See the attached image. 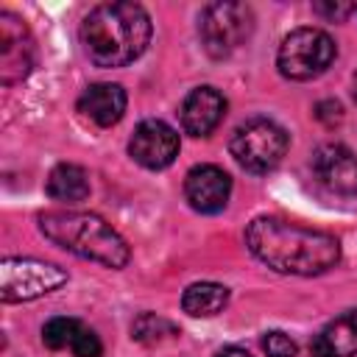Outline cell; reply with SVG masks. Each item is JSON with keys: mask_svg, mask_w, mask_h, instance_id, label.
Instances as JSON below:
<instances>
[{"mask_svg": "<svg viewBox=\"0 0 357 357\" xmlns=\"http://www.w3.org/2000/svg\"><path fill=\"white\" fill-rule=\"evenodd\" d=\"M33 36L25 22L8 11L0 14V84L11 86L33 70Z\"/></svg>", "mask_w": 357, "mask_h": 357, "instance_id": "ba28073f", "label": "cell"}, {"mask_svg": "<svg viewBox=\"0 0 357 357\" xmlns=\"http://www.w3.org/2000/svg\"><path fill=\"white\" fill-rule=\"evenodd\" d=\"M262 349H265L268 357H296V351H298L296 340L290 335L279 332V329H273L262 337Z\"/></svg>", "mask_w": 357, "mask_h": 357, "instance_id": "d6986e66", "label": "cell"}, {"mask_svg": "<svg viewBox=\"0 0 357 357\" xmlns=\"http://www.w3.org/2000/svg\"><path fill=\"white\" fill-rule=\"evenodd\" d=\"M39 229L59 248L81 259H92L103 268L117 271L131 259L128 243L92 212H45L39 215Z\"/></svg>", "mask_w": 357, "mask_h": 357, "instance_id": "3957f363", "label": "cell"}, {"mask_svg": "<svg viewBox=\"0 0 357 357\" xmlns=\"http://www.w3.org/2000/svg\"><path fill=\"white\" fill-rule=\"evenodd\" d=\"M231 195V178L218 165H195L184 176V198L201 215H218Z\"/></svg>", "mask_w": 357, "mask_h": 357, "instance_id": "30bf717a", "label": "cell"}, {"mask_svg": "<svg viewBox=\"0 0 357 357\" xmlns=\"http://www.w3.org/2000/svg\"><path fill=\"white\" fill-rule=\"evenodd\" d=\"M254 31V11L245 3L220 0L209 3L198 17V36L212 59L231 56Z\"/></svg>", "mask_w": 357, "mask_h": 357, "instance_id": "8992f818", "label": "cell"}, {"mask_svg": "<svg viewBox=\"0 0 357 357\" xmlns=\"http://www.w3.org/2000/svg\"><path fill=\"white\" fill-rule=\"evenodd\" d=\"M248 251L276 273L321 276L340 262V243L329 231L307 229L284 218L259 215L245 229Z\"/></svg>", "mask_w": 357, "mask_h": 357, "instance_id": "6da1fadb", "label": "cell"}, {"mask_svg": "<svg viewBox=\"0 0 357 357\" xmlns=\"http://www.w3.org/2000/svg\"><path fill=\"white\" fill-rule=\"evenodd\" d=\"M312 8H315L321 17L335 20V22H340V20H346L351 11H357L354 3H312Z\"/></svg>", "mask_w": 357, "mask_h": 357, "instance_id": "44dd1931", "label": "cell"}, {"mask_svg": "<svg viewBox=\"0 0 357 357\" xmlns=\"http://www.w3.org/2000/svg\"><path fill=\"white\" fill-rule=\"evenodd\" d=\"M337 56L335 39L321 28L290 31L276 53V67L290 81H312L324 75Z\"/></svg>", "mask_w": 357, "mask_h": 357, "instance_id": "5b68a950", "label": "cell"}, {"mask_svg": "<svg viewBox=\"0 0 357 357\" xmlns=\"http://www.w3.org/2000/svg\"><path fill=\"white\" fill-rule=\"evenodd\" d=\"M81 321L78 318H64V315H59V318H50L45 326H42V343L47 346V349H53V351H61V349H73V340H75V335L81 332Z\"/></svg>", "mask_w": 357, "mask_h": 357, "instance_id": "e0dca14e", "label": "cell"}, {"mask_svg": "<svg viewBox=\"0 0 357 357\" xmlns=\"http://www.w3.org/2000/svg\"><path fill=\"white\" fill-rule=\"evenodd\" d=\"M315 178L335 195H357V156L337 142H326L312 153Z\"/></svg>", "mask_w": 357, "mask_h": 357, "instance_id": "8fae6325", "label": "cell"}, {"mask_svg": "<svg viewBox=\"0 0 357 357\" xmlns=\"http://www.w3.org/2000/svg\"><path fill=\"white\" fill-rule=\"evenodd\" d=\"M218 357H251L245 349H240V346H226L223 351H218Z\"/></svg>", "mask_w": 357, "mask_h": 357, "instance_id": "603a6c76", "label": "cell"}, {"mask_svg": "<svg viewBox=\"0 0 357 357\" xmlns=\"http://www.w3.org/2000/svg\"><path fill=\"white\" fill-rule=\"evenodd\" d=\"M229 304V287L218 282H195L181 293V310L192 318H212Z\"/></svg>", "mask_w": 357, "mask_h": 357, "instance_id": "2e32d148", "label": "cell"}, {"mask_svg": "<svg viewBox=\"0 0 357 357\" xmlns=\"http://www.w3.org/2000/svg\"><path fill=\"white\" fill-rule=\"evenodd\" d=\"M315 117L324 120L326 126H335V123L343 117V109H340L337 100H321V103L315 106Z\"/></svg>", "mask_w": 357, "mask_h": 357, "instance_id": "7402d4cb", "label": "cell"}, {"mask_svg": "<svg viewBox=\"0 0 357 357\" xmlns=\"http://www.w3.org/2000/svg\"><path fill=\"white\" fill-rule=\"evenodd\" d=\"M67 282V271L31 259V257H6L0 265V298L3 304H20V301H33L39 296H47L59 290Z\"/></svg>", "mask_w": 357, "mask_h": 357, "instance_id": "52a82bcc", "label": "cell"}, {"mask_svg": "<svg viewBox=\"0 0 357 357\" xmlns=\"http://www.w3.org/2000/svg\"><path fill=\"white\" fill-rule=\"evenodd\" d=\"M131 335H134L139 343L153 346V343H162L165 337H176L178 329H176L170 321H165V318H159V315H153V312H142V315L134 321Z\"/></svg>", "mask_w": 357, "mask_h": 357, "instance_id": "ac0fdd59", "label": "cell"}, {"mask_svg": "<svg viewBox=\"0 0 357 357\" xmlns=\"http://www.w3.org/2000/svg\"><path fill=\"white\" fill-rule=\"evenodd\" d=\"M354 98H357V73H354Z\"/></svg>", "mask_w": 357, "mask_h": 357, "instance_id": "cb8c5ba5", "label": "cell"}, {"mask_svg": "<svg viewBox=\"0 0 357 357\" xmlns=\"http://www.w3.org/2000/svg\"><path fill=\"white\" fill-rule=\"evenodd\" d=\"M84 53L95 67H126L151 42V17L139 3H100L81 25Z\"/></svg>", "mask_w": 357, "mask_h": 357, "instance_id": "7a4b0ae2", "label": "cell"}, {"mask_svg": "<svg viewBox=\"0 0 357 357\" xmlns=\"http://www.w3.org/2000/svg\"><path fill=\"white\" fill-rule=\"evenodd\" d=\"M178 148H181L178 134L165 120H142L128 139V153L134 156L137 165L148 170L170 167L173 159L178 156Z\"/></svg>", "mask_w": 357, "mask_h": 357, "instance_id": "9c48e42d", "label": "cell"}, {"mask_svg": "<svg viewBox=\"0 0 357 357\" xmlns=\"http://www.w3.org/2000/svg\"><path fill=\"white\" fill-rule=\"evenodd\" d=\"M312 357H354L357 354V310L329 321L310 343Z\"/></svg>", "mask_w": 357, "mask_h": 357, "instance_id": "5bb4252c", "label": "cell"}, {"mask_svg": "<svg viewBox=\"0 0 357 357\" xmlns=\"http://www.w3.org/2000/svg\"><path fill=\"white\" fill-rule=\"evenodd\" d=\"M70 351H73L75 357H100V354H103V343H100V337L95 335V329H89V326L84 324L81 332L75 335Z\"/></svg>", "mask_w": 357, "mask_h": 357, "instance_id": "ffe728a7", "label": "cell"}, {"mask_svg": "<svg viewBox=\"0 0 357 357\" xmlns=\"http://www.w3.org/2000/svg\"><path fill=\"white\" fill-rule=\"evenodd\" d=\"M45 190L53 201H61V204H78L89 195V176L81 165H70V162H61L56 165L50 173H47V181H45Z\"/></svg>", "mask_w": 357, "mask_h": 357, "instance_id": "9a60e30c", "label": "cell"}, {"mask_svg": "<svg viewBox=\"0 0 357 357\" xmlns=\"http://www.w3.org/2000/svg\"><path fill=\"white\" fill-rule=\"evenodd\" d=\"M126 89L120 84H109V81H100V84H89L81 98H78V112L84 120L95 123L98 128H109L114 123H120V117L126 114Z\"/></svg>", "mask_w": 357, "mask_h": 357, "instance_id": "4fadbf2b", "label": "cell"}, {"mask_svg": "<svg viewBox=\"0 0 357 357\" xmlns=\"http://www.w3.org/2000/svg\"><path fill=\"white\" fill-rule=\"evenodd\" d=\"M287 131L268 117H251L240 123L229 139L234 162L248 173H271L273 167H279L287 153Z\"/></svg>", "mask_w": 357, "mask_h": 357, "instance_id": "277c9868", "label": "cell"}, {"mask_svg": "<svg viewBox=\"0 0 357 357\" xmlns=\"http://www.w3.org/2000/svg\"><path fill=\"white\" fill-rule=\"evenodd\" d=\"M178 114H181V126L187 134L209 137L226 114V98L215 86H198L184 98Z\"/></svg>", "mask_w": 357, "mask_h": 357, "instance_id": "7c38bea8", "label": "cell"}]
</instances>
